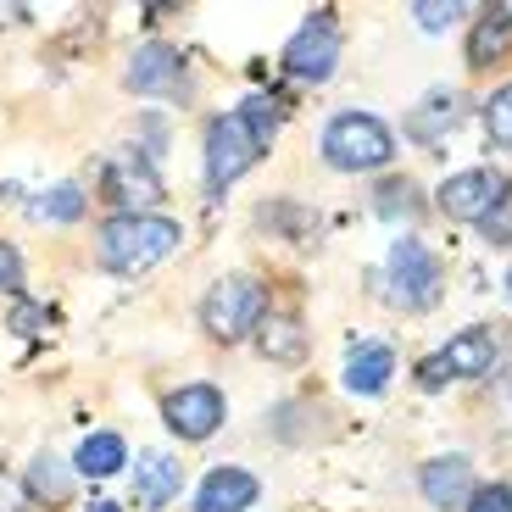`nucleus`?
Segmentation results:
<instances>
[{
    "instance_id": "6e6552de",
    "label": "nucleus",
    "mask_w": 512,
    "mask_h": 512,
    "mask_svg": "<svg viewBox=\"0 0 512 512\" xmlns=\"http://www.w3.org/2000/svg\"><path fill=\"white\" fill-rule=\"evenodd\" d=\"M490 362H496V340H490V329H462L457 340H446L440 357L423 362L418 379L429 384V390H440L446 379H479V373H490Z\"/></svg>"
},
{
    "instance_id": "4be33fe9",
    "label": "nucleus",
    "mask_w": 512,
    "mask_h": 512,
    "mask_svg": "<svg viewBox=\"0 0 512 512\" xmlns=\"http://www.w3.org/2000/svg\"><path fill=\"white\" fill-rule=\"evenodd\" d=\"M28 496H45V501H62L67 496V474L56 468L51 457H39L34 468H28Z\"/></svg>"
},
{
    "instance_id": "f3484780",
    "label": "nucleus",
    "mask_w": 512,
    "mask_h": 512,
    "mask_svg": "<svg viewBox=\"0 0 512 512\" xmlns=\"http://www.w3.org/2000/svg\"><path fill=\"white\" fill-rule=\"evenodd\" d=\"M256 346H262V357H273V362H301L307 357V329H301L295 318H262Z\"/></svg>"
},
{
    "instance_id": "f8f14e48",
    "label": "nucleus",
    "mask_w": 512,
    "mask_h": 512,
    "mask_svg": "<svg viewBox=\"0 0 512 512\" xmlns=\"http://www.w3.org/2000/svg\"><path fill=\"white\" fill-rule=\"evenodd\" d=\"M256 474H245V468H212V474L201 479V490H195V512H245L256 507Z\"/></svg>"
},
{
    "instance_id": "423d86ee",
    "label": "nucleus",
    "mask_w": 512,
    "mask_h": 512,
    "mask_svg": "<svg viewBox=\"0 0 512 512\" xmlns=\"http://www.w3.org/2000/svg\"><path fill=\"white\" fill-rule=\"evenodd\" d=\"M101 190H106V201H117L128 218H134V212L162 201V173L151 167V156H145L140 145H128V151H117L112 162H106Z\"/></svg>"
},
{
    "instance_id": "aec40b11",
    "label": "nucleus",
    "mask_w": 512,
    "mask_h": 512,
    "mask_svg": "<svg viewBox=\"0 0 512 512\" xmlns=\"http://www.w3.org/2000/svg\"><path fill=\"white\" fill-rule=\"evenodd\" d=\"M34 212L39 218H51V223H73V218H84V190H78V184H56Z\"/></svg>"
},
{
    "instance_id": "dca6fc26",
    "label": "nucleus",
    "mask_w": 512,
    "mask_h": 512,
    "mask_svg": "<svg viewBox=\"0 0 512 512\" xmlns=\"http://www.w3.org/2000/svg\"><path fill=\"white\" fill-rule=\"evenodd\" d=\"M507 51H512V6H501V12L479 17V28L468 34V62L490 67V62H501Z\"/></svg>"
},
{
    "instance_id": "1a4fd4ad",
    "label": "nucleus",
    "mask_w": 512,
    "mask_h": 512,
    "mask_svg": "<svg viewBox=\"0 0 512 512\" xmlns=\"http://www.w3.org/2000/svg\"><path fill=\"white\" fill-rule=\"evenodd\" d=\"M501 195H507V179H501V173L468 167V173H451V179L440 184V212L457 218V223H485Z\"/></svg>"
},
{
    "instance_id": "5701e85b",
    "label": "nucleus",
    "mask_w": 512,
    "mask_h": 512,
    "mask_svg": "<svg viewBox=\"0 0 512 512\" xmlns=\"http://www.w3.org/2000/svg\"><path fill=\"white\" fill-rule=\"evenodd\" d=\"M485 229V240L490 245H512V184H507V195H501L496 206H490V218L479 223Z\"/></svg>"
},
{
    "instance_id": "39448f33",
    "label": "nucleus",
    "mask_w": 512,
    "mask_h": 512,
    "mask_svg": "<svg viewBox=\"0 0 512 512\" xmlns=\"http://www.w3.org/2000/svg\"><path fill=\"white\" fill-rule=\"evenodd\" d=\"M390 301H396V307H412V312L440 301V256L423 240L390 245Z\"/></svg>"
},
{
    "instance_id": "bb28decb",
    "label": "nucleus",
    "mask_w": 512,
    "mask_h": 512,
    "mask_svg": "<svg viewBox=\"0 0 512 512\" xmlns=\"http://www.w3.org/2000/svg\"><path fill=\"white\" fill-rule=\"evenodd\" d=\"M12 329L17 334H39V329H45V312H39V307H17L12 312Z\"/></svg>"
},
{
    "instance_id": "c85d7f7f",
    "label": "nucleus",
    "mask_w": 512,
    "mask_h": 512,
    "mask_svg": "<svg viewBox=\"0 0 512 512\" xmlns=\"http://www.w3.org/2000/svg\"><path fill=\"white\" fill-rule=\"evenodd\" d=\"M84 512H123V507H117V501H90Z\"/></svg>"
},
{
    "instance_id": "9d476101",
    "label": "nucleus",
    "mask_w": 512,
    "mask_h": 512,
    "mask_svg": "<svg viewBox=\"0 0 512 512\" xmlns=\"http://www.w3.org/2000/svg\"><path fill=\"white\" fill-rule=\"evenodd\" d=\"M167 429L179 440H206L212 429L223 423V390L218 384H184L167 396Z\"/></svg>"
},
{
    "instance_id": "f257e3e1",
    "label": "nucleus",
    "mask_w": 512,
    "mask_h": 512,
    "mask_svg": "<svg viewBox=\"0 0 512 512\" xmlns=\"http://www.w3.org/2000/svg\"><path fill=\"white\" fill-rule=\"evenodd\" d=\"M273 134H279V112L262 95L234 106V112H223V117H212L206 123V184L212 190H229L240 173H251L268 156Z\"/></svg>"
},
{
    "instance_id": "2eb2a0df",
    "label": "nucleus",
    "mask_w": 512,
    "mask_h": 512,
    "mask_svg": "<svg viewBox=\"0 0 512 512\" xmlns=\"http://www.w3.org/2000/svg\"><path fill=\"white\" fill-rule=\"evenodd\" d=\"M390 373H396V351L368 340V346H357L346 357V390L351 396H379L384 384H390Z\"/></svg>"
},
{
    "instance_id": "412c9836",
    "label": "nucleus",
    "mask_w": 512,
    "mask_h": 512,
    "mask_svg": "<svg viewBox=\"0 0 512 512\" xmlns=\"http://www.w3.org/2000/svg\"><path fill=\"white\" fill-rule=\"evenodd\" d=\"M379 212H384V218H396V212L418 218V184H412V179H384L379 184Z\"/></svg>"
},
{
    "instance_id": "9b49d317",
    "label": "nucleus",
    "mask_w": 512,
    "mask_h": 512,
    "mask_svg": "<svg viewBox=\"0 0 512 512\" xmlns=\"http://www.w3.org/2000/svg\"><path fill=\"white\" fill-rule=\"evenodd\" d=\"M123 84L134 95H179L184 90V56L173 45H140L128 62Z\"/></svg>"
},
{
    "instance_id": "6ab92c4d",
    "label": "nucleus",
    "mask_w": 512,
    "mask_h": 512,
    "mask_svg": "<svg viewBox=\"0 0 512 512\" xmlns=\"http://www.w3.org/2000/svg\"><path fill=\"white\" fill-rule=\"evenodd\" d=\"M485 134L501 145V151H512V84H501V90L485 101Z\"/></svg>"
},
{
    "instance_id": "a211bd4d",
    "label": "nucleus",
    "mask_w": 512,
    "mask_h": 512,
    "mask_svg": "<svg viewBox=\"0 0 512 512\" xmlns=\"http://www.w3.org/2000/svg\"><path fill=\"white\" fill-rule=\"evenodd\" d=\"M128 462V446H123V435H90L84 446H78V474L84 479H112L117 468Z\"/></svg>"
},
{
    "instance_id": "393cba45",
    "label": "nucleus",
    "mask_w": 512,
    "mask_h": 512,
    "mask_svg": "<svg viewBox=\"0 0 512 512\" xmlns=\"http://www.w3.org/2000/svg\"><path fill=\"white\" fill-rule=\"evenodd\" d=\"M468 512H512V485H485L468 496Z\"/></svg>"
},
{
    "instance_id": "7ed1b4c3",
    "label": "nucleus",
    "mask_w": 512,
    "mask_h": 512,
    "mask_svg": "<svg viewBox=\"0 0 512 512\" xmlns=\"http://www.w3.org/2000/svg\"><path fill=\"white\" fill-rule=\"evenodd\" d=\"M390 156H396V134L373 112H340L323 128V162L340 167V173H373Z\"/></svg>"
},
{
    "instance_id": "4468645a",
    "label": "nucleus",
    "mask_w": 512,
    "mask_h": 512,
    "mask_svg": "<svg viewBox=\"0 0 512 512\" xmlns=\"http://www.w3.org/2000/svg\"><path fill=\"white\" fill-rule=\"evenodd\" d=\"M179 485H184V468L167 451H145L140 462H134V501L140 507H167V501L179 496Z\"/></svg>"
},
{
    "instance_id": "c756f323",
    "label": "nucleus",
    "mask_w": 512,
    "mask_h": 512,
    "mask_svg": "<svg viewBox=\"0 0 512 512\" xmlns=\"http://www.w3.org/2000/svg\"><path fill=\"white\" fill-rule=\"evenodd\" d=\"M507 295H512V268H507Z\"/></svg>"
},
{
    "instance_id": "b1692460",
    "label": "nucleus",
    "mask_w": 512,
    "mask_h": 512,
    "mask_svg": "<svg viewBox=\"0 0 512 512\" xmlns=\"http://www.w3.org/2000/svg\"><path fill=\"white\" fill-rule=\"evenodd\" d=\"M0 290L23 295V256H17V245H6V240H0Z\"/></svg>"
},
{
    "instance_id": "cd10ccee",
    "label": "nucleus",
    "mask_w": 512,
    "mask_h": 512,
    "mask_svg": "<svg viewBox=\"0 0 512 512\" xmlns=\"http://www.w3.org/2000/svg\"><path fill=\"white\" fill-rule=\"evenodd\" d=\"M0 512H17V485L12 479H0Z\"/></svg>"
},
{
    "instance_id": "ddd939ff",
    "label": "nucleus",
    "mask_w": 512,
    "mask_h": 512,
    "mask_svg": "<svg viewBox=\"0 0 512 512\" xmlns=\"http://www.w3.org/2000/svg\"><path fill=\"white\" fill-rule=\"evenodd\" d=\"M418 490L429 507H462V501L474 496V468L462 457H435V462H423Z\"/></svg>"
},
{
    "instance_id": "0eeeda50",
    "label": "nucleus",
    "mask_w": 512,
    "mask_h": 512,
    "mask_svg": "<svg viewBox=\"0 0 512 512\" xmlns=\"http://www.w3.org/2000/svg\"><path fill=\"white\" fill-rule=\"evenodd\" d=\"M340 62V28L329 12H318L312 23H301V34L284 45V73L301 78V84H323Z\"/></svg>"
},
{
    "instance_id": "a878e982",
    "label": "nucleus",
    "mask_w": 512,
    "mask_h": 512,
    "mask_svg": "<svg viewBox=\"0 0 512 512\" xmlns=\"http://www.w3.org/2000/svg\"><path fill=\"white\" fill-rule=\"evenodd\" d=\"M468 6H435V0H423V6H412V17H418L423 28H446L451 17H462Z\"/></svg>"
},
{
    "instance_id": "20e7f679",
    "label": "nucleus",
    "mask_w": 512,
    "mask_h": 512,
    "mask_svg": "<svg viewBox=\"0 0 512 512\" xmlns=\"http://www.w3.org/2000/svg\"><path fill=\"white\" fill-rule=\"evenodd\" d=\"M262 312H268V290L256 279H223L206 290L201 301V329L212 334V340H223V346H234V340H245L251 329H262Z\"/></svg>"
},
{
    "instance_id": "f03ea898",
    "label": "nucleus",
    "mask_w": 512,
    "mask_h": 512,
    "mask_svg": "<svg viewBox=\"0 0 512 512\" xmlns=\"http://www.w3.org/2000/svg\"><path fill=\"white\" fill-rule=\"evenodd\" d=\"M184 229L173 218H156V212H117L112 223L101 229V245H95V256H101L106 273H123V279H134V273L156 268V262H167V256L179 251Z\"/></svg>"
}]
</instances>
